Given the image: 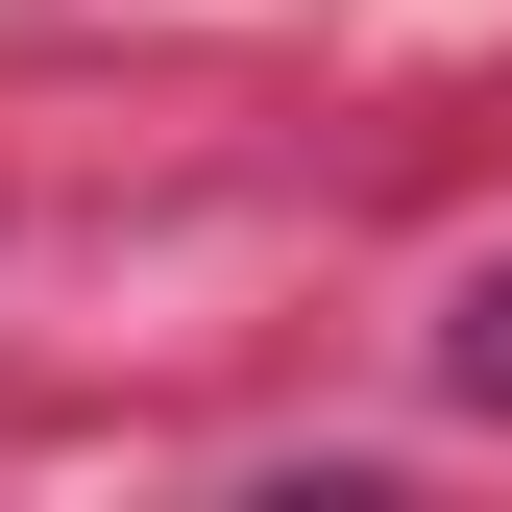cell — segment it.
<instances>
[{
  "mask_svg": "<svg viewBox=\"0 0 512 512\" xmlns=\"http://www.w3.org/2000/svg\"><path fill=\"white\" fill-rule=\"evenodd\" d=\"M439 366H464V391L512 415V293H464V342H439Z\"/></svg>",
  "mask_w": 512,
  "mask_h": 512,
  "instance_id": "obj_1",
  "label": "cell"
}]
</instances>
